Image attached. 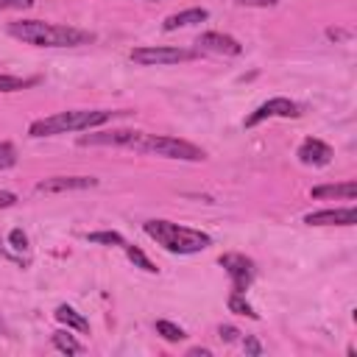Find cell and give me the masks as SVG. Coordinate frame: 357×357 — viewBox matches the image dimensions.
<instances>
[{"instance_id":"6da1fadb","label":"cell","mask_w":357,"mask_h":357,"mask_svg":"<svg viewBox=\"0 0 357 357\" xmlns=\"http://www.w3.org/2000/svg\"><path fill=\"white\" fill-rule=\"evenodd\" d=\"M8 33L25 45L33 47H78L95 42L92 31L75 28V25H59V22H45V20H20L8 25Z\"/></svg>"},{"instance_id":"7a4b0ae2","label":"cell","mask_w":357,"mask_h":357,"mask_svg":"<svg viewBox=\"0 0 357 357\" xmlns=\"http://www.w3.org/2000/svg\"><path fill=\"white\" fill-rule=\"evenodd\" d=\"M117 114L126 112H109V109H70V112H59L42 120H33L28 126V137H56V134H67V131H89L98 128L109 120H114Z\"/></svg>"},{"instance_id":"3957f363","label":"cell","mask_w":357,"mask_h":357,"mask_svg":"<svg viewBox=\"0 0 357 357\" xmlns=\"http://www.w3.org/2000/svg\"><path fill=\"white\" fill-rule=\"evenodd\" d=\"M142 229L151 240H156L170 254H198V251L209 248V243H212V237L206 231L178 226L173 220H145Z\"/></svg>"},{"instance_id":"277c9868","label":"cell","mask_w":357,"mask_h":357,"mask_svg":"<svg viewBox=\"0 0 357 357\" xmlns=\"http://www.w3.org/2000/svg\"><path fill=\"white\" fill-rule=\"evenodd\" d=\"M137 151L139 153H156L165 159H181V162H201L206 156L198 145H192L187 139L167 137V134H145V131L137 142Z\"/></svg>"},{"instance_id":"5b68a950","label":"cell","mask_w":357,"mask_h":357,"mask_svg":"<svg viewBox=\"0 0 357 357\" xmlns=\"http://www.w3.org/2000/svg\"><path fill=\"white\" fill-rule=\"evenodd\" d=\"M195 56H198V50H184V47H170V45H142V47H134L128 53V59L134 64H142V67L178 64V61H190Z\"/></svg>"},{"instance_id":"8992f818","label":"cell","mask_w":357,"mask_h":357,"mask_svg":"<svg viewBox=\"0 0 357 357\" xmlns=\"http://www.w3.org/2000/svg\"><path fill=\"white\" fill-rule=\"evenodd\" d=\"M271 117H298V103H293L290 98H271L265 103H259L248 117H245V128H254Z\"/></svg>"},{"instance_id":"52a82bcc","label":"cell","mask_w":357,"mask_h":357,"mask_svg":"<svg viewBox=\"0 0 357 357\" xmlns=\"http://www.w3.org/2000/svg\"><path fill=\"white\" fill-rule=\"evenodd\" d=\"M142 131H128V128H117V131H100V134H84L78 137V145H112V148H128L137 151Z\"/></svg>"},{"instance_id":"ba28073f","label":"cell","mask_w":357,"mask_h":357,"mask_svg":"<svg viewBox=\"0 0 357 357\" xmlns=\"http://www.w3.org/2000/svg\"><path fill=\"white\" fill-rule=\"evenodd\" d=\"M220 265L229 271V276L234 282V293H245V287L254 279V262L248 257H243V254H223Z\"/></svg>"},{"instance_id":"9c48e42d","label":"cell","mask_w":357,"mask_h":357,"mask_svg":"<svg viewBox=\"0 0 357 357\" xmlns=\"http://www.w3.org/2000/svg\"><path fill=\"white\" fill-rule=\"evenodd\" d=\"M98 187L95 176H53L36 184V192H70V190H92Z\"/></svg>"},{"instance_id":"30bf717a","label":"cell","mask_w":357,"mask_h":357,"mask_svg":"<svg viewBox=\"0 0 357 357\" xmlns=\"http://www.w3.org/2000/svg\"><path fill=\"white\" fill-rule=\"evenodd\" d=\"M198 50H209V53H223V56H240L243 53V45L229 36V33H218V31H206L195 39Z\"/></svg>"},{"instance_id":"8fae6325","label":"cell","mask_w":357,"mask_h":357,"mask_svg":"<svg viewBox=\"0 0 357 357\" xmlns=\"http://www.w3.org/2000/svg\"><path fill=\"white\" fill-rule=\"evenodd\" d=\"M357 209L354 206H337V209H321L304 215V223L310 226H354Z\"/></svg>"},{"instance_id":"7c38bea8","label":"cell","mask_w":357,"mask_h":357,"mask_svg":"<svg viewBox=\"0 0 357 357\" xmlns=\"http://www.w3.org/2000/svg\"><path fill=\"white\" fill-rule=\"evenodd\" d=\"M329 159H332V148H329L326 142L315 139V137H310V139H304V142L298 145V162H301V165L324 167V165H329Z\"/></svg>"},{"instance_id":"4fadbf2b","label":"cell","mask_w":357,"mask_h":357,"mask_svg":"<svg viewBox=\"0 0 357 357\" xmlns=\"http://www.w3.org/2000/svg\"><path fill=\"white\" fill-rule=\"evenodd\" d=\"M209 17V11L206 8H184V11H176V14H170L167 20H165V31H176V28H187V25H195V22H204Z\"/></svg>"},{"instance_id":"5bb4252c","label":"cell","mask_w":357,"mask_h":357,"mask_svg":"<svg viewBox=\"0 0 357 357\" xmlns=\"http://www.w3.org/2000/svg\"><path fill=\"white\" fill-rule=\"evenodd\" d=\"M310 195H312V198H346V201H354V198H357V184H354V181L321 184V187H312Z\"/></svg>"},{"instance_id":"9a60e30c","label":"cell","mask_w":357,"mask_h":357,"mask_svg":"<svg viewBox=\"0 0 357 357\" xmlns=\"http://www.w3.org/2000/svg\"><path fill=\"white\" fill-rule=\"evenodd\" d=\"M56 321L64 324L67 329H78V332H86V329H89V321H86L81 312H75L70 304H59V307H56Z\"/></svg>"},{"instance_id":"2e32d148","label":"cell","mask_w":357,"mask_h":357,"mask_svg":"<svg viewBox=\"0 0 357 357\" xmlns=\"http://www.w3.org/2000/svg\"><path fill=\"white\" fill-rule=\"evenodd\" d=\"M33 84H39V78H20V75L0 73V92H17V89H25V86H33Z\"/></svg>"},{"instance_id":"e0dca14e","label":"cell","mask_w":357,"mask_h":357,"mask_svg":"<svg viewBox=\"0 0 357 357\" xmlns=\"http://www.w3.org/2000/svg\"><path fill=\"white\" fill-rule=\"evenodd\" d=\"M53 346H56L59 351H64V354H81V351H84V346H81L73 335H67V332H56V335H53Z\"/></svg>"},{"instance_id":"ac0fdd59","label":"cell","mask_w":357,"mask_h":357,"mask_svg":"<svg viewBox=\"0 0 357 357\" xmlns=\"http://www.w3.org/2000/svg\"><path fill=\"white\" fill-rule=\"evenodd\" d=\"M156 335H162L167 343H178V340H184L187 335H184V329L181 326H176V324H170V321H156Z\"/></svg>"},{"instance_id":"d6986e66","label":"cell","mask_w":357,"mask_h":357,"mask_svg":"<svg viewBox=\"0 0 357 357\" xmlns=\"http://www.w3.org/2000/svg\"><path fill=\"white\" fill-rule=\"evenodd\" d=\"M123 248H126L128 259H131L137 268H142V271H148V273H156V265H153V262H151V259H148V257H145V254H142L137 245H123Z\"/></svg>"},{"instance_id":"ffe728a7","label":"cell","mask_w":357,"mask_h":357,"mask_svg":"<svg viewBox=\"0 0 357 357\" xmlns=\"http://www.w3.org/2000/svg\"><path fill=\"white\" fill-rule=\"evenodd\" d=\"M229 310L231 312H237V315H248V318H257V312H254V307L243 298V293H231L229 296Z\"/></svg>"},{"instance_id":"44dd1931","label":"cell","mask_w":357,"mask_h":357,"mask_svg":"<svg viewBox=\"0 0 357 357\" xmlns=\"http://www.w3.org/2000/svg\"><path fill=\"white\" fill-rule=\"evenodd\" d=\"M86 240L89 243H103V245H126L123 234H117V231H92V234H86Z\"/></svg>"},{"instance_id":"7402d4cb","label":"cell","mask_w":357,"mask_h":357,"mask_svg":"<svg viewBox=\"0 0 357 357\" xmlns=\"http://www.w3.org/2000/svg\"><path fill=\"white\" fill-rule=\"evenodd\" d=\"M17 165V148L11 142H0V170Z\"/></svg>"},{"instance_id":"603a6c76","label":"cell","mask_w":357,"mask_h":357,"mask_svg":"<svg viewBox=\"0 0 357 357\" xmlns=\"http://www.w3.org/2000/svg\"><path fill=\"white\" fill-rule=\"evenodd\" d=\"M8 243H11L17 251H25V248H28V237H25L22 229H14V231L8 234Z\"/></svg>"},{"instance_id":"cb8c5ba5","label":"cell","mask_w":357,"mask_h":357,"mask_svg":"<svg viewBox=\"0 0 357 357\" xmlns=\"http://www.w3.org/2000/svg\"><path fill=\"white\" fill-rule=\"evenodd\" d=\"M33 0H0V11H20V8H31Z\"/></svg>"},{"instance_id":"d4e9b609","label":"cell","mask_w":357,"mask_h":357,"mask_svg":"<svg viewBox=\"0 0 357 357\" xmlns=\"http://www.w3.org/2000/svg\"><path fill=\"white\" fill-rule=\"evenodd\" d=\"M218 335H220V340H226V343H234L240 332H237L234 326H220V329H218Z\"/></svg>"},{"instance_id":"484cf974","label":"cell","mask_w":357,"mask_h":357,"mask_svg":"<svg viewBox=\"0 0 357 357\" xmlns=\"http://www.w3.org/2000/svg\"><path fill=\"white\" fill-rule=\"evenodd\" d=\"M243 349H245L248 354H262V346H259V340H254V337H245V340H243Z\"/></svg>"},{"instance_id":"4316f807","label":"cell","mask_w":357,"mask_h":357,"mask_svg":"<svg viewBox=\"0 0 357 357\" xmlns=\"http://www.w3.org/2000/svg\"><path fill=\"white\" fill-rule=\"evenodd\" d=\"M237 6H259V8H268V6H276L279 0H234Z\"/></svg>"},{"instance_id":"83f0119b","label":"cell","mask_w":357,"mask_h":357,"mask_svg":"<svg viewBox=\"0 0 357 357\" xmlns=\"http://www.w3.org/2000/svg\"><path fill=\"white\" fill-rule=\"evenodd\" d=\"M14 204H17L14 192H0V206H14Z\"/></svg>"},{"instance_id":"f1b7e54d","label":"cell","mask_w":357,"mask_h":357,"mask_svg":"<svg viewBox=\"0 0 357 357\" xmlns=\"http://www.w3.org/2000/svg\"><path fill=\"white\" fill-rule=\"evenodd\" d=\"M187 354H190V357H209L212 351H209V349H190Z\"/></svg>"},{"instance_id":"f546056e","label":"cell","mask_w":357,"mask_h":357,"mask_svg":"<svg viewBox=\"0 0 357 357\" xmlns=\"http://www.w3.org/2000/svg\"><path fill=\"white\" fill-rule=\"evenodd\" d=\"M326 36H329V39H346L349 33H343V31H335V28H329V31H326Z\"/></svg>"}]
</instances>
